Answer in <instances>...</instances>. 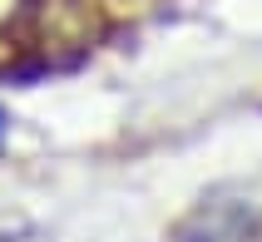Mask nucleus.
<instances>
[{
	"mask_svg": "<svg viewBox=\"0 0 262 242\" xmlns=\"http://www.w3.org/2000/svg\"><path fill=\"white\" fill-rule=\"evenodd\" d=\"M5 134H10V119H5V109H0V143H5Z\"/></svg>",
	"mask_w": 262,
	"mask_h": 242,
	"instance_id": "nucleus-2",
	"label": "nucleus"
},
{
	"mask_svg": "<svg viewBox=\"0 0 262 242\" xmlns=\"http://www.w3.org/2000/svg\"><path fill=\"white\" fill-rule=\"evenodd\" d=\"M173 242H248V217L243 208H203L178 228Z\"/></svg>",
	"mask_w": 262,
	"mask_h": 242,
	"instance_id": "nucleus-1",
	"label": "nucleus"
}]
</instances>
